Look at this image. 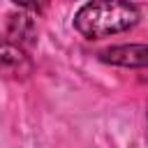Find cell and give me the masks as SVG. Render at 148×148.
Segmentation results:
<instances>
[{
	"mask_svg": "<svg viewBox=\"0 0 148 148\" xmlns=\"http://www.w3.org/2000/svg\"><path fill=\"white\" fill-rule=\"evenodd\" d=\"M141 14L130 0H88L74 14V30L86 39H102L134 28Z\"/></svg>",
	"mask_w": 148,
	"mask_h": 148,
	"instance_id": "obj_1",
	"label": "cell"
},
{
	"mask_svg": "<svg viewBox=\"0 0 148 148\" xmlns=\"http://www.w3.org/2000/svg\"><path fill=\"white\" fill-rule=\"evenodd\" d=\"M7 37L14 44H18L21 49L35 46L37 44V25L28 14L14 12V14L7 16Z\"/></svg>",
	"mask_w": 148,
	"mask_h": 148,
	"instance_id": "obj_4",
	"label": "cell"
},
{
	"mask_svg": "<svg viewBox=\"0 0 148 148\" xmlns=\"http://www.w3.org/2000/svg\"><path fill=\"white\" fill-rule=\"evenodd\" d=\"M12 2L25 12H32V14H42L46 9V0H12Z\"/></svg>",
	"mask_w": 148,
	"mask_h": 148,
	"instance_id": "obj_5",
	"label": "cell"
},
{
	"mask_svg": "<svg viewBox=\"0 0 148 148\" xmlns=\"http://www.w3.org/2000/svg\"><path fill=\"white\" fill-rule=\"evenodd\" d=\"M32 72V60L25 56V51L14 44L9 37L0 35V74L14 76V79H25Z\"/></svg>",
	"mask_w": 148,
	"mask_h": 148,
	"instance_id": "obj_2",
	"label": "cell"
},
{
	"mask_svg": "<svg viewBox=\"0 0 148 148\" xmlns=\"http://www.w3.org/2000/svg\"><path fill=\"white\" fill-rule=\"evenodd\" d=\"M99 60L118 67H146L148 65V46L146 44H120L99 51Z\"/></svg>",
	"mask_w": 148,
	"mask_h": 148,
	"instance_id": "obj_3",
	"label": "cell"
}]
</instances>
